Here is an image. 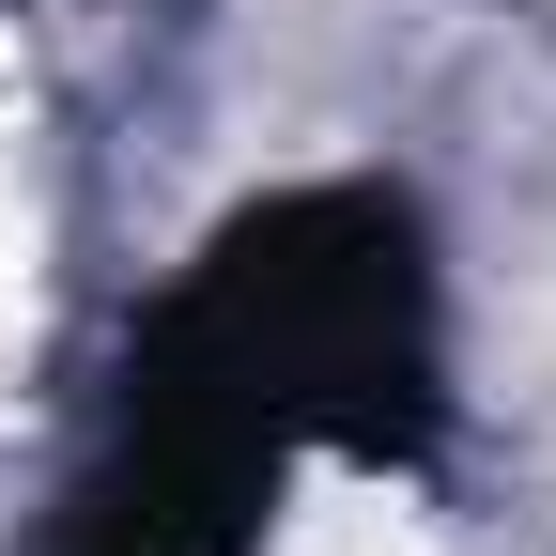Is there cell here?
I'll list each match as a JSON object with an SVG mask.
<instances>
[{
  "label": "cell",
  "instance_id": "6da1fadb",
  "mask_svg": "<svg viewBox=\"0 0 556 556\" xmlns=\"http://www.w3.org/2000/svg\"><path fill=\"white\" fill-rule=\"evenodd\" d=\"M448 448V263L371 170L232 201L139 309L47 556H263L294 464L417 479Z\"/></svg>",
  "mask_w": 556,
  "mask_h": 556
}]
</instances>
